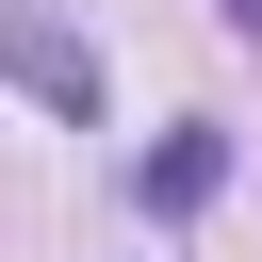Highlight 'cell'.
Returning a JSON list of instances; mask_svg holds the SVG:
<instances>
[{"label":"cell","mask_w":262,"mask_h":262,"mask_svg":"<svg viewBox=\"0 0 262 262\" xmlns=\"http://www.w3.org/2000/svg\"><path fill=\"white\" fill-rule=\"evenodd\" d=\"M213 180H229V131H213V115H180V131L147 147V213L180 229V213H213Z\"/></svg>","instance_id":"7a4b0ae2"},{"label":"cell","mask_w":262,"mask_h":262,"mask_svg":"<svg viewBox=\"0 0 262 262\" xmlns=\"http://www.w3.org/2000/svg\"><path fill=\"white\" fill-rule=\"evenodd\" d=\"M213 16H229V33H262V0H213Z\"/></svg>","instance_id":"3957f363"},{"label":"cell","mask_w":262,"mask_h":262,"mask_svg":"<svg viewBox=\"0 0 262 262\" xmlns=\"http://www.w3.org/2000/svg\"><path fill=\"white\" fill-rule=\"evenodd\" d=\"M0 66H16V98L33 115H66V131H98V49L49 16V0H0Z\"/></svg>","instance_id":"6da1fadb"}]
</instances>
